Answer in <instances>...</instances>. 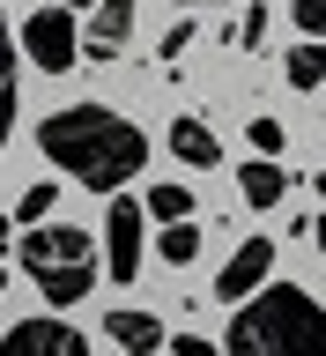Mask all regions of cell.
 <instances>
[{
	"mask_svg": "<svg viewBox=\"0 0 326 356\" xmlns=\"http://www.w3.org/2000/svg\"><path fill=\"white\" fill-rule=\"evenodd\" d=\"M38 149L52 156L74 186L119 193V186L141 178V163H149V134L133 127V119H119L111 104H67V111H52L38 127Z\"/></svg>",
	"mask_w": 326,
	"mask_h": 356,
	"instance_id": "6da1fadb",
	"label": "cell"
},
{
	"mask_svg": "<svg viewBox=\"0 0 326 356\" xmlns=\"http://www.w3.org/2000/svg\"><path fill=\"white\" fill-rule=\"evenodd\" d=\"M222 356H326L319 297L297 289V282H260L252 297H238V319H230Z\"/></svg>",
	"mask_w": 326,
	"mask_h": 356,
	"instance_id": "7a4b0ae2",
	"label": "cell"
},
{
	"mask_svg": "<svg viewBox=\"0 0 326 356\" xmlns=\"http://www.w3.org/2000/svg\"><path fill=\"white\" fill-rule=\"evenodd\" d=\"M22 52H30V67H44V74H67V67L82 60L74 15H67V8H38V15L22 22Z\"/></svg>",
	"mask_w": 326,
	"mask_h": 356,
	"instance_id": "3957f363",
	"label": "cell"
},
{
	"mask_svg": "<svg viewBox=\"0 0 326 356\" xmlns=\"http://www.w3.org/2000/svg\"><path fill=\"white\" fill-rule=\"evenodd\" d=\"M141 245H149V216H141V200H111V216H104V275L111 282H133L141 275Z\"/></svg>",
	"mask_w": 326,
	"mask_h": 356,
	"instance_id": "277c9868",
	"label": "cell"
},
{
	"mask_svg": "<svg viewBox=\"0 0 326 356\" xmlns=\"http://www.w3.org/2000/svg\"><path fill=\"white\" fill-rule=\"evenodd\" d=\"M74 260H97V245H89L82 222H30V230H22V267H30V275L74 267Z\"/></svg>",
	"mask_w": 326,
	"mask_h": 356,
	"instance_id": "5b68a950",
	"label": "cell"
},
{
	"mask_svg": "<svg viewBox=\"0 0 326 356\" xmlns=\"http://www.w3.org/2000/svg\"><path fill=\"white\" fill-rule=\"evenodd\" d=\"M0 356H89V341L67 319H15L0 334Z\"/></svg>",
	"mask_w": 326,
	"mask_h": 356,
	"instance_id": "8992f818",
	"label": "cell"
},
{
	"mask_svg": "<svg viewBox=\"0 0 326 356\" xmlns=\"http://www.w3.org/2000/svg\"><path fill=\"white\" fill-rule=\"evenodd\" d=\"M275 275V238H245L230 260H222V275H215V297L222 305H238V297H252V289Z\"/></svg>",
	"mask_w": 326,
	"mask_h": 356,
	"instance_id": "52a82bcc",
	"label": "cell"
},
{
	"mask_svg": "<svg viewBox=\"0 0 326 356\" xmlns=\"http://www.w3.org/2000/svg\"><path fill=\"white\" fill-rule=\"evenodd\" d=\"M127 38H133V0H97L89 8V60H119L127 52Z\"/></svg>",
	"mask_w": 326,
	"mask_h": 356,
	"instance_id": "ba28073f",
	"label": "cell"
},
{
	"mask_svg": "<svg viewBox=\"0 0 326 356\" xmlns=\"http://www.w3.org/2000/svg\"><path fill=\"white\" fill-rule=\"evenodd\" d=\"M238 193H245V208H282V193H289V171L282 163H275V156H252V163H245L238 171Z\"/></svg>",
	"mask_w": 326,
	"mask_h": 356,
	"instance_id": "9c48e42d",
	"label": "cell"
},
{
	"mask_svg": "<svg viewBox=\"0 0 326 356\" xmlns=\"http://www.w3.org/2000/svg\"><path fill=\"white\" fill-rule=\"evenodd\" d=\"M171 156H178V163H193V171H215V163H222V141L208 134V119L186 111V119H171Z\"/></svg>",
	"mask_w": 326,
	"mask_h": 356,
	"instance_id": "30bf717a",
	"label": "cell"
},
{
	"mask_svg": "<svg viewBox=\"0 0 326 356\" xmlns=\"http://www.w3.org/2000/svg\"><path fill=\"white\" fill-rule=\"evenodd\" d=\"M104 334H111L127 356H156V349H163V319H156V312H111Z\"/></svg>",
	"mask_w": 326,
	"mask_h": 356,
	"instance_id": "8fae6325",
	"label": "cell"
},
{
	"mask_svg": "<svg viewBox=\"0 0 326 356\" xmlns=\"http://www.w3.org/2000/svg\"><path fill=\"white\" fill-rule=\"evenodd\" d=\"M30 282L44 289V305H82L89 297V282H97V260H74V267H44V275H30Z\"/></svg>",
	"mask_w": 326,
	"mask_h": 356,
	"instance_id": "7c38bea8",
	"label": "cell"
},
{
	"mask_svg": "<svg viewBox=\"0 0 326 356\" xmlns=\"http://www.w3.org/2000/svg\"><path fill=\"white\" fill-rule=\"evenodd\" d=\"M15 97H22V74H15V30L0 15V149H8V134H15Z\"/></svg>",
	"mask_w": 326,
	"mask_h": 356,
	"instance_id": "4fadbf2b",
	"label": "cell"
},
{
	"mask_svg": "<svg viewBox=\"0 0 326 356\" xmlns=\"http://www.w3.org/2000/svg\"><path fill=\"white\" fill-rule=\"evenodd\" d=\"M282 74H289V89H319V82H326V44H319V38H304L297 52H289Z\"/></svg>",
	"mask_w": 326,
	"mask_h": 356,
	"instance_id": "5bb4252c",
	"label": "cell"
},
{
	"mask_svg": "<svg viewBox=\"0 0 326 356\" xmlns=\"http://www.w3.org/2000/svg\"><path fill=\"white\" fill-rule=\"evenodd\" d=\"M141 216H156V222H193V193H186V186H149Z\"/></svg>",
	"mask_w": 326,
	"mask_h": 356,
	"instance_id": "9a60e30c",
	"label": "cell"
},
{
	"mask_svg": "<svg viewBox=\"0 0 326 356\" xmlns=\"http://www.w3.org/2000/svg\"><path fill=\"white\" fill-rule=\"evenodd\" d=\"M156 252H163L171 267L200 260V222H163V238H156Z\"/></svg>",
	"mask_w": 326,
	"mask_h": 356,
	"instance_id": "2e32d148",
	"label": "cell"
},
{
	"mask_svg": "<svg viewBox=\"0 0 326 356\" xmlns=\"http://www.w3.org/2000/svg\"><path fill=\"white\" fill-rule=\"evenodd\" d=\"M245 141H252V149H260V156H282V149H289V127H282V119H267V111H260V119L245 127Z\"/></svg>",
	"mask_w": 326,
	"mask_h": 356,
	"instance_id": "e0dca14e",
	"label": "cell"
},
{
	"mask_svg": "<svg viewBox=\"0 0 326 356\" xmlns=\"http://www.w3.org/2000/svg\"><path fill=\"white\" fill-rule=\"evenodd\" d=\"M52 200H60L52 186H22V193H15V222H22V230H30V222H44V216H52Z\"/></svg>",
	"mask_w": 326,
	"mask_h": 356,
	"instance_id": "ac0fdd59",
	"label": "cell"
},
{
	"mask_svg": "<svg viewBox=\"0 0 326 356\" xmlns=\"http://www.w3.org/2000/svg\"><path fill=\"white\" fill-rule=\"evenodd\" d=\"M289 22H297L304 38H326V0H289Z\"/></svg>",
	"mask_w": 326,
	"mask_h": 356,
	"instance_id": "d6986e66",
	"label": "cell"
},
{
	"mask_svg": "<svg viewBox=\"0 0 326 356\" xmlns=\"http://www.w3.org/2000/svg\"><path fill=\"white\" fill-rule=\"evenodd\" d=\"M238 44H245V52H260V44H267V8H252V15L238 22Z\"/></svg>",
	"mask_w": 326,
	"mask_h": 356,
	"instance_id": "ffe728a7",
	"label": "cell"
},
{
	"mask_svg": "<svg viewBox=\"0 0 326 356\" xmlns=\"http://www.w3.org/2000/svg\"><path fill=\"white\" fill-rule=\"evenodd\" d=\"M186 44H193V22H171V38H163V60H178Z\"/></svg>",
	"mask_w": 326,
	"mask_h": 356,
	"instance_id": "44dd1931",
	"label": "cell"
},
{
	"mask_svg": "<svg viewBox=\"0 0 326 356\" xmlns=\"http://www.w3.org/2000/svg\"><path fill=\"white\" fill-rule=\"evenodd\" d=\"M171 356H215V349H208V334H178V341H171Z\"/></svg>",
	"mask_w": 326,
	"mask_h": 356,
	"instance_id": "7402d4cb",
	"label": "cell"
},
{
	"mask_svg": "<svg viewBox=\"0 0 326 356\" xmlns=\"http://www.w3.org/2000/svg\"><path fill=\"white\" fill-rule=\"evenodd\" d=\"M52 8H97V0H52Z\"/></svg>",
	"mask_w": 326,
	"mask_h": 356,
	"instance_id": "603a6c76",
	"label": "cell"
},
{
	"mask_svg": "<svg viewBox=\"0 0 326 356\" xmlns=\"http://www.w3.org/2000/svg\"><path fill=\"white\" fill-rule=\"evenodd\" d=\"M178 8H215V0H178Z\"/></svg>",
	"mask_w": 326,
	"mask_h": 356,
	"instance_id": "cb8c5ba5",
	"label": "cell"
},
{
	"mask_svg": "<svg viewBox=\"0 0 326 356\" xmlns=\"http://www.w3.org/2000/svg\"><path fill=\"white\" fill-rule=\"evenodd\" d=\"M0 245H8V216H0Z\"/></svg>",
	"mask_w": 326,
	"mask_h": 356,
	"instance_id": "d4e9b609",
	"label": "cell"
},
{
	"mask_svg": "<svg viewBox=\"0 0 326 356\" xmlns=\"http://www.w3.org/2000/svg\"><path fill=\"white\" fill-rule=\"evenodd\" d=\"M0 289H8V267H0Z\"/></svg>",
	"mask_w": 326,
	"mask_h": 356,
	"instance_id": "484cf974",
	"label": "cell"
}]
</instances>
